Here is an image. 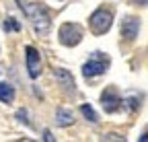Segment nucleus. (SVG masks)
<instances>
[{
	"mask_svg": "<svg viewBox=\"0 0 148 142\" xmlns=\"http://www.w3.org/2000/svg\"><path fill=\"white\" fill-rule=\"evenodd\" d=\"M45 140H49V142L53 140V136H51V132H45Z\"/></svg>",
	"mask_w": 148,
	"mask_h": 142,
	"instance_id": "16",
	"label": "nucleus"
},
{
	"mask_svg": "<svg viewBox=\"0 0 148 142\" xmlns=\"http://www.w3.org/2000/svg\"><path fill=\"white\" fill-rule=\"evenodd\" d=\"M121 103H125V107H127L130 111H136V109L140 107V95L132 91V93H127L125 99H121Z\"/></svg>",
	"mask_w": 148,
	"mask_h": 142,
	"instance_id": "10",
	"label": "nucleus"
},
{
	"mask_svg": "<svg viewBox=\"0 0 148 142\" xmlns=\"http://www.w3.org/2000/svg\"><path fill=\"white\" fill-rule=\"evenodd\" d=\"M111 23H113V14L111 10H105V8H99L90 14V27L97 35H103L111 29Z\"/></svg>",
	"mask_w": 148,
	"mask_h": 142,
	"instance_id": "3",
	"label": "nucleus"
},
{
	"mask_svg": "<svg viewBox=\"0 0 148 142\" xmlns=\"http://www.w3.org/2000/svg\"><path fill=\"white\" fill-rule=\"evenodd\" d=\"M107 140H123L121 136H117V134H109V136H105Z\"/></svg>",
	"mask_w": 148,
	"mask_h": 142,
	"instance_id": "14",
	"label": "nucleus"
},
{
	"mask_svg": "<svg viewBox=\"0 0 148 142\" xmlns=\"http://www.w3.org/2000/svg\"><path fill=\"white\" fill-rule=\"evenodd\" d=\"M56 119H58V126H70V123L74 121V115H72V111H68V109H58Z\"/></svg>",
	"mask_w": 148,
	"mask_h": 142,
	"instance_id": "11",
	"label": "nucleus"
},
{
	"mask_svg": "<svg viewBox=\"0 0 148 142\" xmlns=\"http://www.w3.org/2000/svg\"><path fill=\"white\" fill-rule=\"evenodd\" d=\"M80 113H82V115H84L88 121H92V123H97V121H99V117H97L95 109H92L90 105H82V107H80Z\"/></svg>",
	"mask_w": 148,
	"mask_h": 142,
	"instance_id": "12",
	"label": "nucleus"
},
{
	"mask_svg": "<svg viewBox=\"0 0 148 142\" xmlns=\"http://www.w3.org/2000/svg\"><path fill=\"white\" fill-rule=\"evenodd\" d=\"M138 31H140V21L134 19V16H127V19L121 23V35L127 39V41H132L138 37Z\"/></svg>",
	"mask_w": 148,
	"mask_h": 142,
	"instance_id": "7",
	"label": "nucleus"
},
{
	"mask_svg": "<svg viewBox=\"0 0 148 142\" xmlns=\"http://www.w3.org/2000/svg\"><path fill=\"white\" fill-rule=\"evenodd\" d=\"M53 76H56V80H58L64 88H68V91H74V78H72V74L68 72V70H56L53 72Z\"/></svg>",
	"mask_w": 148,
	"mask_h": 142,
	"instance_id": "8",
	"label": "nucleus"
},
{
	"mask_svg": "<svg viewBox=\"0 0 148 142\" xmlns=\"http://www.w3.org/2000/svg\"><path fill=\"white\" fill-rule=\"evenodd\" d=\"M27 70H29V76L31 78H37L41 72V58H39V51L35 47L27 45Z\"/></svg>",
	"mask_w": 148,
	"mask_h": 142,
	"instance_id": "6",
	"label": "nucleus"
},
{
	"mask_svg": "<svg viewBox=\"0 0 148 142\" xmlns=\"http://www.w3.org/2000/svg\"><path fill=\"white\" fill-rule=\"evenodd\" d=\"M4 29L8 31V29H12V31H18V29H21V25H18L14 19H8L6 23H4Z\"/></svg>",
	"mask_w": 148,
	"mask_h": 142,
	"instance_id": "13",
	"label": "nucleus"
},
{
	"mask_svg": "<svg viewBox=\"0 0 148 142\" xmlns=\"http://www.w3.org/2000/svg\"><path fill=\"white\" fill-rule=\"evenodd\" d=\"M21 8L25 10V14L29 16V21L33 23V29L39 33V35H45L47 31H49V16H47V12H45V8L43 6H39V4H21Z\"/></svg>",
	"mask_w": 148,
	"mask_h": 142,
	"instance_id": "1",
	"label": "nucleus"
},
{
	"mask_svg": "<svg viewBox=\"0 0 148 142\" xmlns=\"http://www.w3.org/2000/svg\"><path fill=\"white\" fill-rule=\"evenodd\" d=\"M101 103H103V109L107 113H115L121 107V97L117 95V91L113 86H107L103 91V95H101Z\"/></svg>",
	"mask_w": 148,
	"mask_h": 142,
	"instance_id": "5",
	"label": "nucleus"
},
{
	"mask_svg": "<svg viewBox=\"0 0 148 142\" xmlns=\"http://www.w3.org/2000/svg\"><path fill=\"white\" fill-rule=\"evenodd\" d=\"M0 101L2 103H12L14 101V88L6 82H0Z\"/></svg>",
	"mask_w": 148,
	"mask_h": 142,
	"instance_id": "9",
	"label": "nucleus"
},
{
	"mask_svg": "<svg viewBox=\"0 0 148 142\" xmlns=\"http://www.w3.org/2000/svg\"><path fill=\"white\" fill-rule=\"evenodd\" d=\"M82 39V29L76 25V23H66L60 27V41L68 47L72 45H78Z\"/></svg>",
	"mask_w": 148,
	"mask_h": 142,
	"instance_id": "4",
	"label": "nucleus"
},
{
	"mask_svg": "<svg viewBox=\"0 0 148 142\" xmlns=\"http://www.w3.org/2000/svg\"><path fill=\"white\" fill-rule=\"evenodd\" d=\"M134 2H136L138 6H146V2H148V0H134Z\"/></svg>",
	"mask_w": 148,
	"mask_h": 142,
	"instance_id": "15",
	"label": "nucleus"
},
{
	"mask_svg": "<svg viewBox=\"0 0 148 142\" xmlns=\"http://www.w3.org/2000/svg\"><path fill=\"white\" fill-rule=\"evenodd\" d=\"M107 68H109V56L103 54V51H92L82 66V74L86 78H95V76H101L103 72H107Z\"/></svg>",
	"mask_w": 148,
	"mask_h": 142,
	"instance_id": "2",
	"label": "nucleus"
}]
</instances>
